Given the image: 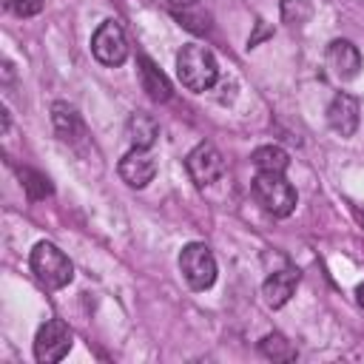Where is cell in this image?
Listing matches in <instances>:
<instances>
[{"mask_svg":"<svg viewBox=\"0 0 364 364\" xmlns=\"http://www.w3.org/2000/svg\"><path fill=\"white\" fill-rule=\"evenodd\" d=\"M176 77L188 91L202 94L208 88H213V82L219 80V63L210 48L188 43L176 54Z\"/></svg>","mask_w":364,"mask_h":364,"instance_id":"6da1fadb","label":"cell"},{"mask_svg":"<svg viewBox=\"0 0 364 364\" xmlns=\"http://www.w3.org/2000/svg\"><path fill=\"white\" fill-rule=\"evenodd\" d=\"M28 262H31V270H34L37 282L46 284L48 290H60V287H65V284L74 279V264H71L68 256H65L57 245H51V242H37V245L31 247Z\"/></svg>","mask_w":364,"mask_h":364,"instance_id":"7a4b0ae2","label":"cell"},{"mask_svg":"<svg viewBox=\"0 0 364 364\" xmlns=\"http://www.w3.org/2000/svg\"><path fill=\"white\" fill-rule=\"evenodd\" d=\"M253 199L262 205V210H267L276 219H284L293 213L296 208V191L293 185L284 179V173H267L259 171L253 176Z\"/></svg>","mask_w":364,"mask_h":364,"instance_id":"3957f363","label":"cell"},{"mask_svg":"<svg viewBox=\"0 0 364 364\" xmlns=\"http://www.w3.org/2000/svg\"><path fill=\"white\" fill-rule=\"evenodd\" d=\"M179 270L193 290H208L216 282V259L208 245L191 242L179 253Z\"/></svg>","mask_w":364,"mask_h":364,"instance_id":"277c9868","label":"cell"},{"mask_svg":"<svg viewBox=\"0 0 364 364\" xmlns=\"http://www.w3.org/2000/svg\"><path fill=\"white\" fill-rule=\"evenodd\" d=\"M74 344V333L65 321L60 318H48L46 324H40L37 336H34V358L40 364H54V361H63L68 355Z\"/></svg>","mask_w":364,"mask_h":364,"instance_id":"5b68a950","label":"cell"},{"mask_svg":"<svg viewBox=\"0 0 364 364\" xmlns=\"http://www.w3.org/2000/svg\"><path fill=\"white\" fill-rule=\"evenodd\" d=\"M91 54L102 65H122L128 60V37L117 20L100 23V28L91 37Z\"/></svg>","mask_w":364,"mask_h":364,"instance_id":"8992f818","label":"cell"},{"mask_svg":"<svg viewBox=\"0 0 364 364\" xmlns=\"http://www.w3.org/2000/svg\"><path fill=\"white\" fill-rule=\"evenodd\" d=\"M185 168H188V173H191L196 188H208V185H213L225 173V159H222V154L210 142H199L188 154Z\"/></svg>","mask_w":364,"mask_h":364,"instance_id":"52a82bcc","label":"cell"},{"mask_svg":"<svg viewBox=\"0 0 364 364\" xmlns=\"http://www.w3.org/2000/svg\"><path fill=\"white\" fill-rule=\"evenodd\" d=\"M119 176L131 188H145L156 176V162H154L151 151L148 148H131L119 159Z\"/></svg>","mask_w":364,"mask_h":364,"instance_id":"ba28073f","label":"cell"},{"mask_svg":"<svg viewBox=\"0 0 364 364\" xmlns=\"http://www.w3.org/2000/svg\"><path fill=\"white\" fill-rule=\"evenodd\" d=\"M358 114H361V111H358L355 97L338 91V94L330 100V105H327V125H330L336 134H341V136H353L355 128H358Z\"/></svg>","mask_w":364,"mask_h":364,"instance_id":"9c48e42d","label":"cell"},{"mask_svg":"<svg viewBox=\"0 0 364 364\" xmlns=\"http://www.w3.org/2000/svg\"><path fill=\"white\" fill-rule=\"evenodd\" d=\"M327 68L338 80H353L361 71V54L350 40H333L327 46Z\"/></svg>","mask_w":364,"mask_h":364,"instance_id":"30bf717a","label":"cell"},{"mask_svg":"<svg viewBox=\"0 0 364 364\" xmlns=\"http://www.w3.org/2000/svg\"><path fill=\"white\" fill-rule=\"evenodd\" d=\"M296 284H299V270L293 267H284V270H276L264 279L262 284V296L267 301V307H284L290 301V296L296 293Z\"/></svg>","mask_w":364,"mask_h":364,"instance_id":"8fae6325","label":"cell"},{"mask_svg":"<svg viewBox=\"0 0 364 364\" xmlns=\"http://www.w3.org/2000/svg\"><path fill=\"white\" fill-rule=\"evenodd\" d=\"M136 74H139V85H142V91H145L154 102H168V100H171L173 88H171L168 77L154 65V60H148V57H136Z\"/></svg>","mask_w":364,"mask_h":364,"instance_id":"7c38bea8","label":"cell"},{"mask_svg":"<svg viewBox=\"0 0 364 364\" xmlns=\"http://www.w3.org/2000/svg\"><path fill=\"white\" fill-rule=\"evenodd\" d=\"M125 131H128L131 148H151V145L156 142V136H159V122H156L151 114L136 111V114L128 117Z\"/></svg>","mask_w":364,"mask_h":364,"instance_id":"4fadbf2b","label":"cell"},{"mask_svg":"<svg viewBox=\"0 0 364 364\" xmlns=\"http://www.w3.org/2000/svg\"><path fill=\"white\" fill-rule=\"evenodd\" d=\"M51 119H54V128L60 134V139H80L82 136V119L77 117V111L65 102H54L51 105Z\"/></svg>","mask_w":364,"mask_h":364,"instance_id":"5bb4252c","label":"cell"},{"mask_svg":"<svg viewBox=\"0 0 364 364\" xmlns=\"http://www.w3.org/2000/svg\"><path fill=\"white\" fill-rule=\"evenodd\" d=\"M253 165H256V171H267V173H284L287 171V165H290V156H287V151L284 148H279V145H262V148H256L253 151Z\"/></svg>","mask_w":364,"mask_h":364,"instance_id":"9a60e30c","label":"cell"},{"mask_svg":"<svg viewBox=\"0 0 364 364\" xmlns=\"http://www.w3.org/2000/svg\"><path fill=\"white\" fill-rule=\"evenodd\" d=\"M20 182H23V191L28 196V202H37V199H46L51 193V182L48 176L31 171V168H20Z\"/></svg>","mask_w":364,"mask_h":364,"instance_id":"2e32d148","label":"cell"},{"mask_svg":"<svg viewBox=\"0 0 364 364\" xmlns=\"http://www.w3.org/2000/svg\"><path fill=\"white\" fill-rule=\"evenodd\" d=\"M313 14V0H282V17L290 26L307 23Z\"/></svg>","mask_w":364,"mask_h":364,"instance_id":"e0dca14e","label":"cell"},{"mask_svg":"<svg viewBox=\"0 0 364 364\" xmlns=\"http://www.w3.org/2000/svg\"><path fill=\"white\" fill-rule=\"evenodd\" d=\"M259 347H262V353H264L267 358H293V355H296V350L290 347V341H284V336H279V333L264 336Z\"/></svg>","mask_w":364,"mask_h":364,"instance_id":"ac0fdd59","label":"cell"},{"mask_svg":"<svg viewBox=\"0 0 364 364\" xmlns=\"http://www.w3.org/2000/svg\"><path fill=\"white\" fill-rule=\"evenodd\" d=\"M3 6L17 17H34L43 11V0H3Z\"/></svg>","mask_w":364,"mask_h":364,"instance_id":"d6986e66","label":"cell"},{"mask_svg":"<svg viewBox=\"0 0 364 364\" xmlns=\"http://www.w3.org/2000/svg\"><path fill=\"white\" fill-rule=\"evenodd\" d=\"M168 3V9L173 11V14H182V11H193V9H199V0H165Z\"/></svg>","mask_w":364,"mask_h":364,"instance_id":"ffe728a7","label":"cell"},{"mask_svg":"<svg viewBox=\"0 0 364 364\" xmlns=\"http://www.w3.org/2000/svg\"><path fill=\"white\" fill-rule=\"evenodd\" d=\"M355 299H358V304L364 307V282H361V284L355 287Z\"/></svg>","mask_w":364,"mask_h":364,"instance_id":"44dd1931","label":"cell"},{"mask_svg":"<svg viewBox=\"0 0 364 364\" xmlns=\"http://www.w3.org/2000/svg\"><path fill=\"white\" fill-rule=\"evenodd\" d=\"M361 222H364V213H361Z\"/></svg>","mask_w":364,"mask_h":364,"instance_id":"7402d4cb","label":"cell"}]
</instances>
